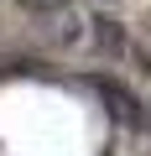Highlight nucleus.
Listing matches in <instances>:
<instances>
[{"instance_id":"1","label":"nucleus","mask_w":151,"mask_h":156,"mask_svg":"<svg viewBox=\"0 0 151 156\" xmlns=\"http://www.w3.org/2000/svg\"><path fill=\"white\" fill-rule=\"evenodd\" d=\"M99 99H104V104H110L120 120H141V109L125 99V89H120V83H99Z\"/></svg>"},{"instance_id":"2","label":"nucleus","mask_w":151,"mask_h":156,"mask_svg":"<svg viewBox=\"0 0 151 156\" xmlns=\"http://www.w3.org/2000/svg\"><path fill=\"white\" fill-rule=\"evenodd\" d=\"M99 47H110V57L125 47V37H120V26H115V21H99Z\"/></svg>"},{"instance_id":"3","label":"nucleus","mask_w":151,"mask_h":156,"mask_svg":"<svg viewBox=\"0 0 151 156\" xmlns=\"http://www.w3.org/2000/svg\"><path fill=\"white\" fill-rule=\"evenodd\" d=\"M26 5H31V11H63L68 0H26Z\"/></svg>"}]
</instances>
